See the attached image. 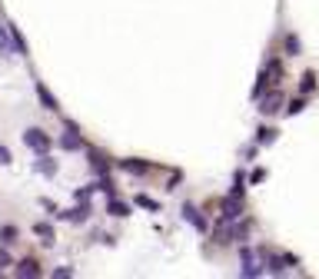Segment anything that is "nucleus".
<instances>
[{"mask_svg": "<svg viewBox=\"0 0 319 279\" xmlns=\"http://www.w3.org/2000/svg\"><path fill=\"white\" fill-rule=\"evenodd\" d=\"M24 143L30 146V150H37V153H43L50 146V136L43 133V130H27L24 133Z\"/></svg>", "mask_w": 319, "mask_h": 279, "instance_id": "obj_1", "label": "nucleus"}, {"mask_svg": "<svg viewBox=\"0 0 319 279\" xmlns=\"http://www.w3.org/2000/svg\"><path fill=\"white\" fill-rule=\"evenodd\" d=\"M14 272L17 276H40V266H37V259H20Z\"/></svg>", "mask_w": 319, "mask_h": 279, "instance_id": "obj_2", "label": "nucleus"}, {"mask_svg": "<svg viewBox=\"0 0 319 279\" xmlns=\"http://www.w3.org/2000/svg\"><path fill=\"white\" fill-rule=\"evenodd\" d=\"M239 196H230V199H223V219H236L239 216Z\"/></svg>", "mask_w": 319, "mask_h": 279, "instance_id": "obj_3", "label": "nucleus"}, {"mask_svg": "<svg viewBox=\"0 0 319 279\" xmlns=\"http://www.w3.org/2000/svg\"><path fill=\"white\" fill-rule=\"evenodd\" d=\"M289 266H296L293 256H276V259H270V272H286Z\"/></svg>", "mask_w": 319, "mask_h": 279, "instance_id": "obj_4", "label": "nucleus"}, {"mask_svg": "<svg viewBox=\"0 0 319 279\" xmlns=\"http://www.w3.org/2000/svg\"><path fill=\"white\" fill-rule=\"evenodd\" d=\"M183 219H190L196 230H206V219L199 216V209H193V206H183Z\"/></svg>", "mask_w": 319, "mask_h": 279, "instance_id": "obj_5", "label": "nucleus"}, {"mask_svg": "<svg viewBox=\"0 0 319 279\" xmlns=\"http://www.w3.org/2000/svg\"><path fill=\"white\" fill-rule=\"evenodd\" d=\"M37 96H40V103H43V110H57V100L50 96V90L43 87V83L37 87Z\"/></svg>", "mask_w": 319, "mask_h": 279, "instance_id": "obj_6", "label": "nucleus"}, {"mask_svg": "<svg viewBox=\"0 0 319 279\" xmlns=\"http://www.w3.org/2000/svg\"><path fill=\"white\" fill-rule=\"evenodd\" d=\"M259 110H263V113H276L279 110V93H270L263 103H259Z\"/></svg>", "mask_w": 319, "mask_h": 279, "instance_id": "obj_7", "label": "nucleus"}, {"mask_svg": "<svg viewBox=\"0 0 319 279\" xmlns=\"http://www.w3.org/2000/svg\"><path fill=\"white\" fill-rule=\"evenodd\" d=\"M0 53H14V43H10L7 27H4V24H0Z\"/></svg>", "mask_w": 319, "mask_h": 279, "instance_id": "obj_8", "label": "nucleus"}, {"mask_svg": "<svg viewBox=\"0 0 319 279\" xmlns=\"http://www.w3.org/2000/svg\"><path fill=\"white\" fill-rule=\"evenodd\" d=\"M33 233H37V236H43V243H54V230H50L47 223H37V226H33Z\"/></svg>", "mask_w": 319, "mask_h": 279, "instance_id": "obj_9", "label": "nucleus"}, {"mask_svg": "<svg viewBox=\"0 0 319 279\" xmlns=\"http://www.w3.org/2000/svg\"><path fill=\"white\" fill-rule=\"evenodd\" d=\"M123 170H130V173H146V163H136V159H123Z\"/></svg>", "mask_w": 319, "mask_h": 279, "instance_id": "obj_10", "label": "nucleus"}, {"mask_svg": "<svg viewBox=\"0 0 319 279\" xmlns=\"http://www.w3.org/2000/svg\"><path fill=\"white\" fill-rule=\"evenodd\" d=\"M60 143H64L67 150H77V146H80V136H77V133H73V130H70V133H67L64 140H60Z\"/></svg>", "mask_w": 319, "mask_h": 279, "instance_id": "obj_11", "label": "nucleus"}, {"mask_svg": "<svg viewBox=\"0 0 319 279\" xmlns=\"http://www.w3.org/2000/svg\"><path fill=\"white\" fill-rule=\"evenodd\" d=\"M87 213H90L87 206H80V209H70V213H67V219H73V223H77V219H87Z\"/></svg>", "mask_w": 319, "mask_h": 279, "instance_id": "obj_12", "label": "nucleus"}, {"mask_svg": "<svg viewBox=\"0 0 319 279\" xmlns=\"http://www.w3.org/2000/svg\"><path fill=\"white\" fill-rule=\"evenodd\" d=\"M256 140H259V143H273V140H276V130H259Z\"/></svg>", "mask_w": 319, "mask_h": 279, "instance_id": "obj_13", "label": "nucleus"}, {"mask_svg": "<svg viewBox=\"0 0 319 279\" xmlns=\"http://www.w3.org/2000/svg\"><path fill=\"white\" fill-rule=\"evenodd\" d=\"M299 87H303V93H309V90L316 87V77H312V73H306V77H303V83H299Z\"/></svg>", "mask_w": 319, "mask_h": 279, "instance_id": "obj_14", "label": "nucleus"}, {"mask_svg": "<svg viewBox=\"0 0 319 279\" xmlns=\"http://www.w3.org/2000/svg\"><path fill=\"white\" fill-rule=\"evenodd\" d=\"M0 236H4V243H14V239H17V230H14V226H4V230H0Z\"/></svg>", "mask_w": 319, "mask_h": 279, "instance_id": "obj_15", "label": "nucleus"}, {"mask_svg": "<svg viewBox=\"0 0 319 279\" xmlns=\"http://www.w3.org/2000/svg\"><path fill=\"white\" fill-rule=\"evenodd\" d=\"M110 213H113V216H127V213H130V209H127V206H123V203H110Z\"/></svg>", "mask_w": 319, "mask_h": 279, "instance_id": "obj_16", "label": "nucleus"}, {"mask_svg": "<svg viewBox=\"0 0 319 279\" xmlns=\"http://www.w3.org/2000/svg\"><path fill=\"white\" fill-rule=\"evenodd\" d=\"M136 203H140V206H146V209H156V203H153L150 196H136Z\"/></svg>", "mask_w": 319, "mask_h": 279, "instance_id": "obj_17", "label": "nucleus"}, {"mask_svg": "<svg viewBox=\"0 0 319 279\" xmlns=\"http://www.w3.org/2000/svg\"><path fill=\"white\" fill-rule=\"evenodd\" d=\"M286 50H289V53H296V50H299V40L289 37V40H286Z\"/></svg>", "mask_w": 319, "mask_h": 279, "instance_id": "obj_18", "label": "nucleus"}, {"mask_svg": "<svg viewBox=\"0 0 319 279\" xmlns=\"http://www.w3.org/2000/svg\"><path fill=\"white\" fill-rule=\"evenodd\" d=\"M37 170H40V173H54L57 166H54V163H37Z\"/></svg>", "mask_w": 319, "mask_h": 279, "instance_id": "obj_19", "label": "nucleus"}, {"mask_svg": "<svg viewBox=\"0 0 319 279\" xmlns=\"http://www.w3.org/2000/svg\"><path fill=\"white\" fill-rule=\"evenodd\" d=\"M303 106H306L303 100H293V103H289V113H299V110H303Z\"/></svg>", "mask_w": 319, "mask_h": 279, "instance_id": "obj_20", "label": "nucleus"}, {"mask_svg": "<svg viewBox=\"0 0 319 279\" xmlns=\"http://www.w3.org/2000/svg\"><path fill=\"white\" fill-rule=\"evenodd\" d=\"M0 163H10V150L7 146H0Z\"/></svg>", "mask_w": 319, "mask_h": 279, "instance_id": "obj_21", "label": "nucleus"}, {"mask_svg": "<svg viewBox=\"0 0 319 279\" xmlns=\"http://www.w3.org/2000/svg\"><path fill=\"white\" fill-rule=\"evenodd\" d=\"M0 266H10V256L4 253V249H0Z\"/></svg>", "mask_w": 319, "mask_h": 279, "instance_id": "obj_22", "label": "nucleus"}]
</instances>
